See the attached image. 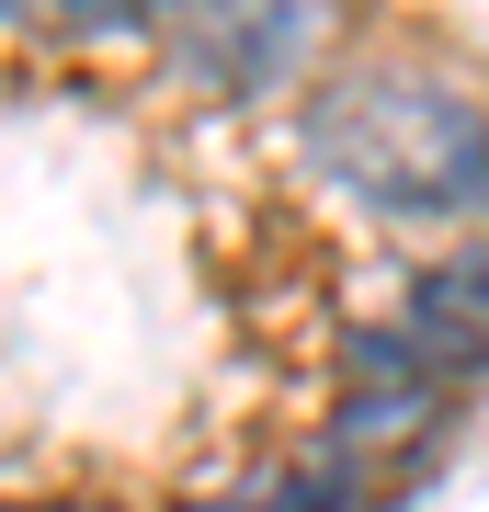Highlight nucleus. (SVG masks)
<instances>
[{
    "label": "nucleus",
    "instance_id": "2",
    "mask_svg": "<svg viewBox=\"0 0 489 512\" xmlns=\"http://www.w3.org/2000/svg\"><path fill=\"white\" fill-rule=\"evenodd\" d=\"M342 57V0H171L160 69L205 103H308Z\"/></svg>",
    "mask_w": 489,
    "mask_h": 512
},
{
    "label": "nucleus",
    "instance_id": "6",
    "mask_svg": "<svg viewBox=\"0 0 489 512\" xmlns=\"http://www.w3.org/2000/svg\"><path fill=\"white\" fill-rule=\"evenodd\" d=\"M35 512H103V501H35Z\"/></svg>",
    "mask_w": 489,
    "mask_h": 512
},
{
    "label": "nucleus",
    "instance_id": "5",
    "mask_svg": "<svg viewBox=\"0 0 489 512\" xmlns=\"http://www.w3.org/2000/svg\"><path fill=\"white\" fill-rule=\"evenodd\" d=\"M23 23H46V35H69V46H114V35H148V46H160L171 0H23Z\"/></svg>",
    "mask_w": 489,
    "mask_h": 512
},
{
    "label": "nucleus",
    "instance_id": "3",
    "mask_svg": "<svg viewBox=\"0 0 489 512\" xmlns=\"http://www.w3.org/2000/svg\"><path fill=\"white\" fill-rule=\"evenodd\" d=\"M410 330L433 342L444 376H489V228H467L410 274Z\"/></svg>",
    "mask_w": 489,
    "mask_h": 512
},
{
    "label": "nucleus",
    "instance_id": "4",
    "mask_svg": "<svg viewBox=\"0 0 489 512\" xmlns=\"http://www.w3.org/2000/svg\"><path fill=\"white\" fill-rule=\"evenodd\" d=\"M239 512H376V467H364L353 444H330V433H319L308 456H296L285 478H262Z\"/></svg>",
    "mask_w": 489,
    "mask_h": 512
},
{
    "label": "nucleus",
    "instance_id": "1",
    "mask_svg": "<svg viewBox=\"0 0 489 512\" xmlns=\"http://www.w3.org/2000/svg\"><path fill=\"white\" fill-rule=\"evenodd\" d=\"M296 148L387 228L489 217V80L444 46H342L296 103Z\"/></svg>",
    "mask_w": 489,
    "mask_h": 512
},
{
    "label": "nucleus",
    "instance_id": "7",
    "mask_svg": "<svg viewBox=\"0 0 489 512\" xmlns=\"http://www.w3.org/2000/svg\"><path fill=\"white\" fill-rule=\"evenodd\" d=\"M0 12H23V0H0Z\"/></svg>",
    "mask_w": 489,
    "mask_h": 512
}]
</instances>
